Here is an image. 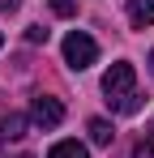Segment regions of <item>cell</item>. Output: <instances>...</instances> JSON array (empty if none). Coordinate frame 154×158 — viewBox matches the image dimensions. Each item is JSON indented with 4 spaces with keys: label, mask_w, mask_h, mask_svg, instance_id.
<instances>
[{
    "label": "cell",
    "mask_w": 154,
    "mask_h": 158,
    "mask_svg": "<svg viewBox=\"0 0 154 158\" xmlns=\"http://www.w3.org/2000/svg\"><path fill=\"white\" fill-rule=\"evenodd\" d=\"M150 73H154V52H150Z\"/></svg>",
    "instance_id": "7c38bea8"
},
{
    "label": "cell",
    "mask_w": 154,
    "mask_h": 158,
    "mask_svg": "<svg viewBox=\"0 0 154 158\" xmlns=\"http://www.w3.org/2000/svg\"><path fill=\"white\" fill-rule=\"evenodd\" d=\"M51 13H56V17H73L77 4H73V0H51Z\"/></svg>",
    "instance_id": "ba28073f"
},
{
    "label": "cell",
    "mask_w": 154,
    "mask_h": 158,
    "mask_svg": "<svg viewBox=\"0 0 154 158\" xmlns=\"http://www.w3.org/2000/svg\"><path fill=\"white\" fill-rule=\"evenodd\" d=\"M47 158H90V150H86L81 141H56L47 150Z\"/></svg>",
    "instance_id": "5b68a950"
},
{
    "label": "cell",
    "mask_w": 154,
    "mask_h": 158,
    "mask_svg": "<svg viewBox=\"0 0 154 158\" xmlns=\"http://www.w3.org/2000/svg\"><path fill=\"white\" fill-rule=\"evenodd\" d=\"M94 60H99V43H94L86 30H73V34L64 39V64L81 73V69H90Z\"/></svg>",
    "instance_id": "7a4b0ae2"
},
{
    "label": "cell",
    "mask_w": 154,
    "mask_h": 158,
    "mask_svg": "<svg viewBox=\"0 0 154 158\" xmlns=\"http://www.w3.org/2000/svg\"><path fill=\"white\" fill-rule=\"evenodd\" d=\"M17 158H34V154H17Z\"/></svg>",
    "instance_id": "4fadbf2b"
},
{
    "label": "cell",
    "mask_w": 154,
    "mask_h": 158,
    "mask_svg": "<svg viewBox=\"0 0 154 158\" xmlns=\"http://www.w3.org/2000/svg\"><path fill=\"white\" fill-rule=\"evenodd\" d=\"M133 85H137V69H133L128 60H116V64L103 73V94H107L111 107H120L124 98H133Z\"/></svg>",
    "instance_id": "6da1fadb"
},
{
    "label": "cell",
    "mask_w": 154,
    "mask_h": 158,
    "mask_svg": "<svg viewBox=\"0 0 154 158\" xmlns=\"http://www.w3.org/2000/svg\"><path fill=\"white\" fill-rule=\"evenodd\" d=\"M17 4L22 0H0V13H17Z\"/></svg>",
    "instance_id": "8fae6325"
},
{
    "label": "cell",
    "mask_w": 154,
    "mask_h": 158,
    "mask_svg": "<svg viewBox=\"0 0 154 158\" xmlns=\"http://www.w3.org/2000/svg\"><path fill=\"white\" fill-rule=\"evenodd\" d=\"M128 22L137 30L154 26V0H128Z\"/></svg>",
    "instance_id": "277c9868"
},
{
    "label": "cell",
    "mask_w": 154,
    "mask_h": 158,
    "mask_svg": "<svg viewBox=\"0 0 154 158\" xmlns=\"http://www.w3.org/2000/svg\"><path fill=\"white\" fill-rule=\"evenodd\" d=\"M0 137H4V141H17V137H26V115H17V111H13V115L0 124Z\"/></svg>",
    "instance_id": "8992f818"
},
{
    "label": "cell",
    "mask_w": 154,
    "mask_h": 158,
    "mask_svg": "<svg viewBox=\"0 0 154 158\" xmlns=\"http://www.w3.org/2000/svg\"><path fill=\"white\" fill-rule=\"evenodd\" d=\"M0 43H4V34H0Z\"/></svg>",
    "instance_id": "5bb4252c"
},
{
    "label": "cell",
    "mask_w": 154,
    "mask_h": 158,
    "mask_svg": "<svg viewBox=\"0 0 154 158\" xmlns=\"http://www.w3.org/2000/svg\"><path fill=\"white\" fill-rule=\"evenodd\" d=\"M30 120H34L39 128H56V124L64 120V103L51 98V94H39V98L30 103Z\"/></svg>",
    "instance_id": "3957f363"
},
{
    "label": "cell",
    "mask_w": 154,
    "mask_h": 158,
    "mask_svg": "<svg viewBox=\"0 0 154 158\" xmlns=\"http://www.w3.org/2000/svg\"><path fill=\"white\" fill-rule=\"evenodd\" d=\"M111 137H116V132H111L107 120H90V141H94V145H111Z\"/></svg>",
    "instance_id": "52a82bcc"
},
{
    "label": "cell",
    "mask_w": 154,
    "mask_h": 158,
    "mask_svg": "<svg viewBox=\"0 0 154 158\" xmlns=\"http://www.w3.org/2000/svg\"><path fill=\"white\" fill-rule=\"evenodd\" d=\"M26 39H30V43H47V30L43 26H26Z\"/></svg>",
    "instance_id": "30bf717a"
},
{
    "label": "cell",
    "mask_w": 154,
    "mask_h": 158,
    "mask_svg": "<svg viewBox=\"0 0 154 158\" xmlns=\"http://www.w3.org/2000/svg\"><path fill=\"white\" fill-rule=\"evenodd\" d=\"M133 158H154V137L137 141V145H133Z\"/></svg>",
    "instance_id": "9c48e42d"
}]
</instances>
